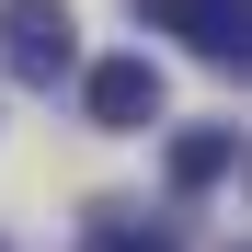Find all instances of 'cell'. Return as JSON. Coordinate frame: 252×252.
<instances>
[{"mask_svg":"<svg viewBox=\"0 0 252 252\" xmlns=\"http://www.w3.org/2000/svg\"><path fill=\"white\" fill-rule=\"evenodd\" d=\"M80 252H184L160 218H126V206H103V218H80Z\"/></svg>","mask_w":252,"mask_h":252,"instance_id":"5","label":"cell"},{"mask_svg":"<svg viewBox=\"0 0 252 252\" xmlns=\"http://www.w3.org/2000/svg\"><path fill=\"white\" fill-rule=\"evenodd\" d=\"M80 103H92V126H115V138L126 126H160V69L149 58H92L80 69Z\"/></svg>","mask_w":252,"mask_h":252,"instance_id":"2","label":"cell"},{"mask_svg":"<svg viewBox=\"0 0 252 252\" xmlns=\"http://www.w3.org/2000/svg\"><path fill=\"white\" fill-rule=\"evenodd\" d=\"M0 69L34 80V92H58L80 69V12L69 0H0Z\"/></svg>","mask_w":252,"mask_h":252,"instance_id":"1","label":"cell"},{"mask_svg":"<svg viewBox=\"0 0 252 252\" xmlns=\"http://www.w3.org/2000/svg\"><path fill=\"white\" fill-rule=\"evenodd\" d=\"M229 160H241V126H184L172 138V195H206Z\"/></svg>","mask_w":252,"mask_h":252,"instance_id":"4","label":"cell"},{"mask_svg":"<svg viewBox=\"0 0 252 252\" xmlns=\"http://www.w3.org/2000/svg\"><path fill=\"white\" fill-rule=\"evenodd\" d=\"M138 12H149L160 34H184L195 58H218V69L252 46V12H241V0H138Z\"/></svg>","mask_w":252,"mask_h":252,"instance_id":"3","label":"cell"}]
</instances>
